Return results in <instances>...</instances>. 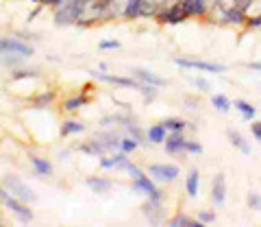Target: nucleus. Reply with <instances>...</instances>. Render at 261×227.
<instances>
[{"mask_svg":"<svg viewBox=\"0 0 261 227\" xmlns=\"http://www.w3.org/2000/svg\"><path fill=\"white\" fill-rule=\"evenodd\" d=\"M85 9H87L85 0H63L59 7H55L53 20L57 27H72L85 13Z\"/></svg>","mask_w":261,"mask_h":227,"instance_id":"nucleus-1","label":"nucleus"},{"mask_svg":"<svg viewBox=\"0 0 261 227\" xmlns=\"http://www.w3.org/2000/svg\"><path fill=\"white\" fill-rule=\"evenodd\" d=\"M209 13H214V20L218 24H226V27H244V22L248 18V11L242 9L238 5H231V7H214Z\"/></svg>","mask_w":261,"mask_h":227,"instance_id":"nucleus-2","label":"nucleus"},{"mask_svg":"<svg viewBox=\"0 0 261 227\" xmlns=\"http://www.w3.org/2000/svg\"><path fill=\"white\" fill-rule=\"evenodd\" d=\"M187 18H190V15H187V11L183 9L181 0H176V3H172V5H163V7H159L157 15H154V22L168 24V27H176V24L185 22Z\"/></svg>","mask_w":261,"mask_h":227,"instance_id":"nucleus-3","label":"nucleus"},{"mask_svg":"<svg viewBox=\"0 0 261 227\" xmlns=\"http://www.w3.org/2000/svg\"><path fill=\"white\" fill-rule=\"evenodd\" d=\"M130 188L133 192L137 194H144L146 199L150 201H163V190L157 186V181L148 177V173H144L142 177H135V179H130Z\"/></svg>","mask_w":261,"mask_h":227,"instance_id":"nucleus-4","label":"nucleus"},{"mask_svg":"<svg viewBox=\"0 0 261 227\" xmlns=\"http://www.w3.org/2000/svg\"><path fill=\"white\" fill-rule=\"evenodd\" d=\"M5 53L22 55L27 59H31L35 55V48H33L31 42H27V39H22L18 35H7V37H0V55H5Z\"/></svg>","mask_w":261,"mask_h":227,"instance_id":"nucleus-5","label":"nucleus"},{"mask_svg":"<svg viewBox=\"0 0 261 227\" xmlns=\"http://www.w3.org/2000/svg\"><path fill=\"white\" fill-rule=\"evenodd\" d=\"M174 63L178 68L185 70H200V72H209V75H224L226 66L216 61H205V59H190V57H174Z\"/></svg>","mask_w":261,"mask_h":227,"instance_id":"nucleus-6","label":"nucleus"},{"mask_svg":"<svg viewBox=\"0 0 261 227\" xmlns=\"http://www.w3.org/2000/svg\"><path fill=\"white\" fill-rule=\"evenodd\" d=\"M181 175V168L176 164H150L148 166V177H152L157 184H174Z\"/></svg>","mask_w":261,"mask_h":227,"instance_id":"nucleus-7","label":"nucleus"},{"mask_svg":"<svg viewBox=\"0 0 261 227\" xmlns=\"http://www.w3.org/2000/svg\"><path fill=\"white\" fill-rule=\"evenodd\" d=\"M5 188L9 190V194H13V197H18L22 201H27V203H31V201H35L37 199V194L33 192L27 184H24L18 175H7L5 177Z\"/></svg>","mask_w":261,"mask_h":227,"instance_id":"nucleus-8","label":"nucleus"},{"mask_svg":"<svg viewBox=\"0 0 261 227\" xmlns=\"http://www.w3.org/2000/svg\"><path fill=\"white\" fill-rule=\"evenodd\" d=\"M3 206L9 210L11 214L18 216L20 223H33V221H35V214H33V210L27 206V201L13 197V194H7V199L3 201Z\"/></svg>","mask_w":261,"mask_h":227,"instance_id":"nucleus-9","label":"nucleus"},{"mask_svg":"<svg viewBox=\"0 0 261 227\" xmlns=\"http://www.w3.org/2000/svg\"><path fill=\"white\" fill-rule=\"evenodd\" d=\"M96 81H102V83H109V85H118V87H128V90H140L142 87V81H137L135 77H120V75H107V72H96L92 70L89 72Z\"/></svg>","mask_w":261,"mask_h":227,"instance_id":"nucleus-10","label":"nucleus"},{"mask_svg":"<svg viewBox=\"0 0 261 227\" xmlns=\"http://www.w3.org/2000/svg\"><path fill=\"white\" fill-rule=\"evenodd\" d=\"M185 131H170L166 135V153L168 155H185Z\"/></svg>","mask_w":261,"mask_h":227,"instance_id":"nucleus-11","label":"nucleus"},{"mask_svg":"<svg viewBox=\"0 0 261 227\" xmlns=\"http://www.w3.org/2000/svg\"><path fill=\"white\" fill-rule=\"evenodd\" d=\"M211 203L222 208L226 203V175L224 173H218L211 181Z\"/></svg>","mask_w":261,"mask_h":227,"instance_id":"nucleus-12","label":"nucleus"},{"mask_svg":"<svg viewBox=\"0 0 261 227\" xmlns=\"http://www.w3.org/2000/svg\"><path fill=\"white\" fill-rule=\"evenodd\" d=\"M92 140H96L105 151H120V140H122V133L120 131H113V129H107V131H100V133H96Z\"/></svg>","mask_w":261,"mask_h":227,"instance_id":"nucleus-13","label":"nucleus"},{"mask_svg":"<svg viewBox=\"0 0 261 227\" xmlns=\"http://www.w3.org/2000/svg\"><path fill=\"white\" fill-rule=\"evenodd\" d=\"M98 162H100L102 170H124V166L128 164V155L122 151H113L111 155L105 153L102 157H98Z\"/></svg>","mask_w":261,"mask_h":227,"instance_id":"nucleus-14","label":"nucleus"},{"mask_svg":"<svg viewBox=\"0 0 261 227\" xmlns=\"http://www.w3.org/2000/svg\"><path fill=\"white\" fill-rule=\"evenodd\" d=\"M142 214L146 216V221H148V223L159 225V223H163L161 221V218H163V203H161V201L146 199L144 203H142Z\"/></svg>","mask_w":261,"mask_h":227,"instance_id":"nucleus-15","label":"nucleus"},{"mask_svg":"<svg viewBox=\"0 0 261 227\" xmlns=\"http://www.w3.org/2000/svg\"><path fill=\"white\" fill-rule=\"evenodd\" d=\"M181 5L190 18H207L209 11H211L207 0H181Z\"/></svg>","mask_w":261,"mask_h":227,"instance_id":"nucleus-16","label":"nucleus"},{"mask_svg":"<svg viewBox=\"0 0 261 227\" xmlns=\"http://www.w3.org/2000/svg\"><path fill=\"white\" fill-rule=\"evenodd\" d=\"M133 77L137 81H142V83H148V85H154V87H166L168 85V81L159 77V75H154V72L150 70H146V68H135L133 70Z\"/></svg>","mask_w":261,"mask_h":227,"instance_id":"nucleus-17","label":"nucleus"},{"mask_svg":"<svg viewBox=\"0 0 261 227\" xmlns=\"http://www.w3.org/2000/svg\"><path fill=\"white\" fill-rule=\"evenodd\" d=\"M87 103H89V96L83 94V92H79V94H74V96H68V99L61 103V109H63L65 114H74V111H79V109H83Z\"/></svg>","mask_w":261,"mask_h":227,"instance_id":"nucleus-18","label":"nucleus"},{"mask_svg":"<svg viewBox=\"0 0 261 227\" xmlns=\"http://www.w3.org/2000/svg\"><path fill=\"white\" fill-rule=\"evenodd\" d=\"M185 192L190 199H196L200 192V170L198 168H190V173L185 177Z\"/></svg>","mask_w":261,"mask_h":227,"instance_id":"nucleus-19","label":"nucleus"},{"mask_svg":"<svg viewBox=\"0 0 261 227\" xmlns=\"http://www.w3.org/2000/svg\"><path fill=\"white\" fill-rule=\"evenodd\" d=\"M55 101H57L55 90H44V92H37V94L31 96V105L35 109H48Z\"/></svg>","mask_w":261,"mask_h":227,"instance_id":"nucleus-20","label":"nucleus"},{"mask_svg":"<svg viewBox=\"0 0 261 227\" xmlns=\"http://www.w3.org/2000/svg\"><path fill=\"white\" fill-rule=\"evenodd\" d=\"M142 5L144 0H124V5H122V20H137L142 18Z\"/></svg>","mask_w":261,"mask_h":227,"instance_id":"nucleus-21","label":"nucleus"},{"mask_svg":"<svg viewBox=\"0 0 261 227\" xmlns=\"http://www.w3.org/2000/svg\"><path fill=\"white\" fill-rule=\"evenodd\" d=\"M31 164H33V170H35L39 177H53L55 175V166H53L50 160L39 157V155H31Z\"/></svg>","mask_w":261,"mask_h":227,"instance_id":"nucleus-22","label":"nucleus"},{"mask_svg":"<svg viewBox=\"0 0 261 227\" xmlns=\"http://www.w3.org/2000/svg\"><path fill=\"white\" fill-rule=\"evenodd\" d=\"M226 138H228V142H231L240 153H244V155H250V153H252L248 140L240 131H235V129H226Z\"/></svg>","mask_w":261,"mask_h":227,"instance_id":"nucleus-23","label":"nucleus"},{"mask_svg":"<svg viewBox=\"0 0 261 227\" xmlns=\"http://www.w3.org/2000/svg\"><path fill=\"white\" fill-rule=\"evenodd\" d=\"M85 131V123H81V120H74V118H68L63 120L61 127H59V135L61 138H70V135H81Z\"/></svg>","mask_w":261,"mask_h":227,"instance_id":"nucleus-24","label":"nucleus"},{"mask_svg":"<svg viewBox=\"0 0 261 227\" xmlns=\"http://www.w3.org/2000/svg\"><path fill=\"white\" fill-rule=\"evenodd\" d=\"M161 125L166 127V131H168V133H170V131H185V129L194 131V129H196L194 123H190V120H185V118H178V116H170V118L163 120Z\"/></svg>","mask_w":261,"mask_h":227,"instance_id":"nucleus-25","label":"nucleus"},{"mask_svg":"<svg viewBox=\"0 0 261 227\" xmlns=\"http://www.w3.org/2000/svg\"><path fill=\"white\" fill-rule=\"evenodd\" d=\"M231 107H235V109H238V111L242 114V118H244V120H248V123H250V120H255V116L259 114L255 105L246 103L244 99H235V101L231 103Z\"/></svg>","mask_w":261,"mask_h":227,"instance_id":"nucleus-26","label":"nucleus"},{"mask_svg":"<svg viewBox=\"0 0 261 227\" xmlns=\"http://www.w3.org/2000/svg\"><path fill=\"white\" fill-rule=\"evenodd\" d=\"M87 186L96 194H107L113 188V181L111 179H105V177H87Z\"/></svg>","mask_w":261,"mask_h":227,"instance_id":"nucleus-27","label":"nucleus"},{"mask_svg":"<svg viewBox=\"0 0 261 227\" xmlns=\"http://www.w3.org/2000/svg\"><path fill=\"white\" fill-rule=\"evenodd\" d=\"M166 135H168V131H166V127H163L161 123H157V125H152V127L146 129V140H148L150 144H163Z\"/></svg>","mask_w":261,"mask_h":227,"instance_id":"nucleus-28","label":"nucleus"},{"mask_svg":"<svg viewBox=\"0 0 261 227\" xmlns=\"http://www.w3.org/2000/svg\"><path fill=\"white\" fill-rule=\"evenodd\" d=\"M168 225H170V227H202L198 218H192L190 214H185V212L172 216V218L168 221Z\"/></svg>","mask_w":261,"mask_h":227,"instance_id":"nucleus-29","label":"nucleus"},{"mask_svg":"<svg viewBox=\"0 0 261 227\" xmlns=\"http://www.w3.org/2000/svg\"><path fill=\"white\" fill-rule=\"evenodd\" d=\"M76 149H79L81 153H85V155H92V157H102L105 153H107V151H105V149H102V147H100V144H98L96 140H89V142H81Z\"/></svg>","mask_w":261,"mask_h":227,"instance_id":"nucleus-30","label":"nucleus"},{"mask_svg":"<svg viewBox=\"0 0 261 227\" xmlns=\"http://www.w3.org/2000/svg\"><path fill=\"white\" fill-rule=\"evenodd\" d=\"M124 133L130 135V138H135V140L140 142V144H148V140H146V131H144L140 125H137V120H133V123L124 125Z\"/></svg>","mask_w":261,"mask_h":227,"instance_id":"nucleus-31","label":"nucleus"},{"mask_svg":"<svg viewBox=\"0 0 261 227\" xmlns=\"http://www.w3.org/2000/svg\"><path fill=\"white\" fill-rule=\"evenodd\" d=\"M209 101H211V105H214V109H218L220 114H228V111H231V101H228L226 94H211Z\"/></svg>","mask_w":261,"mask_h":227,"instance_id":"nucleus-32","label":"nucleus"},{"mask_svg":"<svg viewBox=\"0 0 261 227\" xmlns=\"http://www.w3.org/2000/svg\"><path fill=\"white\" fill-rule=\"evenodd\" d=\"M3 57V66L7 68H20V66H27V57H22V55H13V53H5V55H0Z\"/></svg>","mask_w":261,"mask_h":227,"instance_id":"nucleus-33","label":"nucleus"},{"mask_svg":"<svg viewBox=\"0 0 261 227\" xmlns=\"http://www.w3.org/2000/svg\"><path fill=\"white\" fill-rule=\"evenodd\" d=\"M142 144L135 140V138H130V135H122V140H120V151L122 153H126V155H130V153H135L137 149H140Z\"/></svg>","mask_w":261,"mask_h":227,"instance_id":"nucleus-34","label":"nucleus"},{"mask_svg":"<svg viewBox=\"0 0 261 227\" xmlns=\"http://www.w3.org/2000/svg\"><path fill=\"white\" fill-rule=\"evenodd\" d=\"M39 77V70L37 68H15L13 70V81H24V79H37Z\"/></svg>","mask_w":261,"mask_h":227,"instance_id":"nucleus-35","label":"nucleus"},{"mask_svg":"<svg viewBox=\"0 0 261 227\" xmlns=\"http://www.w3.org/2000/svg\"><path fill=\"white\" fill-rule=\"evenodd\" d=\"M198 221H200L202 227H205V225H214V223H218V214L214 212V210H200V212H198Z\"/></svg>","mask_w":261,"mask_h":227,"instance_id":"nucleus-36","label":"nucleus"},{"mask_svg":"<svg viewBox=\"0 0 261 227\" xmlns=\"http://www.w3.org/2000/svg\"><path fill=\"white\" fill-rule=\"evenodd\" d=\"M157 90H159V87L148 85V83H142V87H140V92L144 94V101L146 103H152L154 99H157Z\"/></svg>","mask_w":261,"mask_h":227,"instance_id":"nucleus-37","label":"nucleus"},{"mask_svg":"<svg viewBox=\"0 0 261 227\" xmlns=\"http://www.w3.org/2000/svg\"><path fill=\"white\" fill-rule=\"evenodd\" d=\"M246 203L252 212H261V194L259 192H248L246 197Z\"/></svg>","mask_w":261,"mask_h":227,"instance_id":"nucleus-38","label":"nucleus"},{"mask_svg":"<svg viewBox=\"0 0 261 227\" xmlns=\"http://www.w3.org/2000/svg\"><path fill=\"white\" fill-rule=\"evenodd\" d=\"M122 44L118 39H100L98 42V51H120Z\"/></svg>","mask_w":261,"mask_h":227,"instance_id":"nucleus-39","label":"nucleus"},{"mask_svg":"<svg viewBox=\"0 0 261 227\" xmlns=\"http://www.w3.org/2000/svg\"><path fill=\"white\" fill-rule=\"evenodd\" d=\"M244 27L246 29H261V11H255V13H248L246 22H244Z\"/></svg>","mask_w":261,"mask_h":227,"instance_id":"nucleus-40","label":"nucleus"},{"mask_svg":"<svg viewBox=\"0 0 261 227\" xmlns=\"http://www.w3.org/2000/svg\"><path fill=\"white\" fill-rule=\"evenodd\" d=\"M202 144L196 140H185V153H192V155H202Z\"/></svg>","mask_w":261,"mask_h":227,"instance_id":"nucleus-41","label":"nucleus"},{"mask_svg":"<svg viewBox=\"0 0 261 227\" xmlns=\"http://www.w3.org/2000/svg\"><path fill=\"white\" fill-rule=\"evenodd\" d=\"M124 173L130 177V179H135V177H142V175L146 173V170H142L140 166H137V164H133V162L128 160V164L124 166Z\"/></svg>","mask_w":261,"mask_h":227,"instance_id":"nucleus-42","label":"nucleus"},{"mask_svg":"<svg viewBox=\"0 0 261 227\" xmlns=\"http://www.w3.org/2000/svg\"><path fill=\"white\" fill-rule=\"evenodd\" d=\"M250 131L257 142H261V120H250Z\"/></svg>","mask_w":261,"mask_h":227,"instance_id":"nucleus-43","label":"nucleus"},{"mask_svg":"<svg viewBox=\"0 0 261 227\" xmlns=\"http://www.w3.org/2000/svg\"><path fill=\"white\" fill-rule=\"evenodd\" d=\"M190 81H192V85H196L200 92H209L211 90V83L205 81V79H190Z\"/></svg>","mask_w":261,"mask_h":227,"instance_id":"nucleus-44","label":"nucleus"},{"mask_svg":"<svg viewBox=\"0 0 261 227\" xmlns=\"http://www.w3.org/2000/svg\"><path fill=\"white\" fill-rule=\"evenodd\" d=\"M248 70H257V72H261V61H250V63H244Z\"/></svg>","mask_w":261,"mask_h":227,"instance_id":"nucleus-45","label":"nucleus"},{"mask_svg":"<svg viewBox=\"0 0 261 227\" xmlns=\"http://www.w3.org/2000/svg\"><path fill=\"white\" fill-rule=\"evenodd\" d=\"M63 3V0H48V5L46 7H50V9H55V7H59Z\"/></svg>","mask_w":261,"mask_h":227,"instance_id":"nucleus-46","label":"nucleus"},{"mask_svg":"<svg viewBox=\"0 0 261 227\" xmlns=\"http://www.w3.org/2000/svg\"><path fill=\"white\" fill-rule=\"evenodd\" d=\"M85 3H87V5H89V3H96V0H85Z\"/></svg>","mask_w":261,"mask_h":227,"instance_id":"nucleus-47","label":"nucleus"}]
</instances>
